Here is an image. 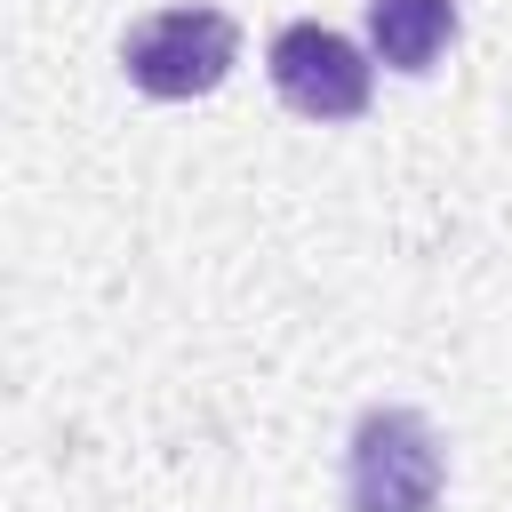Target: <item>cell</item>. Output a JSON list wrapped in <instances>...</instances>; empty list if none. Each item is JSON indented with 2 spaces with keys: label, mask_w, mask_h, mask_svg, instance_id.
<instances>
[{
  "label": "cell",
  "mask_w": 512,
  "mask_h": 512,
  "mask_svg": "<svg viewBox=\"0 0 512 512\" xmlns=\"http://www.w3.org/2000/svg\"><path fill=\"white\" fill-rule=\"evenodd\" d=\"M440 488H448V456L416 408H368L352 424V456H344L352 512H440Z\"/></svg>",
  "instance_id": "obj_1"
},
{
  "label": "cell",
  "mask_w": 512,
  "mask_h": 512,
  "mask_svg": "<svg viewBox=\"0 0 512 512\" xmlns=\"http://www.w3.org/2000/svg\"><path fill=\"white\" fill-rule=\"evenodd\" d=\"M272 88L304 120H360L376 96V64L328 24H288L272 40Z\"/></svg>",
  "instance_id": "obj_3"
},
{
  "label": "cell",
  "mask_w": 512,
  "mask_h": 512,
  "mask_svg": "<svg viewBox=\"0 0 512 512\" xmlns=\"http://www.w3.org/2000/svg\"><path fill=\"white\" fill-rule=\"evenodd\" d=\"M456 40V0H368V48L392 72H432Z\"/></svg>",
  "instance_id": "obj_4"
},
{
  "label": "cell",
  "mask_w": 512,
  "mask_h": 512,
  "mask_svg": "<svg viewBox=\"0 0 512 512\" xmlns=\"http://www.w3.org/2000/svg\"><path fill=\"white\" fill-rule=\"evenodd\" d=\"M120 64H128V80H136L144 96L192 104V96H208V88L240 64V24L216 16V8H160V16L128 24Z\"/></svg>",
  "instance_id": "obj_2"
}]
</instances>
